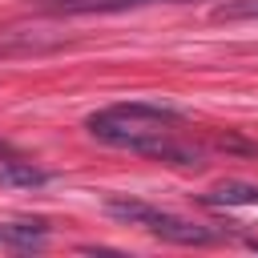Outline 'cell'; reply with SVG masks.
<instances>
[{
  "instance_id": "6da1fadb",
  "label": "cell",
  "mask_w": 258,
  "mask_h": 258,
  "mask_svg": "<svg viewBox=\"0 0 258 258\" xmlns=\"http://www.w3.org/2000/svg\"><path fill=\"white\" fill-rule=\"evenodd\" d=\"M181 125H185V113L165 101H117L85 117L89 137L101 145L129 149V153H141V157H153L177 169H202L206 149L185 141L177 133Z\"/></svg>"
},
{
  "instance_id": "7a4b0ae2",
  "label": "cell",
  "mask_w": 258,
  "mask_h": 258,
  "mask_svg": "<svg viewBox=\"0 0 258 258\" xmlns=\"http://www.w3.org/2000/svg\"><path fill=\"white\" fill-rule=\"evenodd\" d=\"M105 214L125 222V226H137V230H145V234H153L161 242H173V246H214V242L226 238L222 230L198 226V222H189L181 214L157 210V206H149L141 198H125V194H109L105 198Z\"/></svg>"
},
{
  "instance_id": "3957f363",
  "label": "cell",
  "mask_w": 258,
  "mask_h": 258,
  "mask_svg": "<svg viewBox=\"0 0 258 258\" xmlns=\"http://www.w3.org/2000/svg\"><path fill=\"white\" fill-rule=\"evenodd\" d=\"M149 4H185V0H44L40 12L48 16H109V12H133Z\"/></svg>"
},
{
  "instance_id": "277c9868",
  "label": "cell",
  "mask_w": 258,
  "mask_h": 258,
  "mask_svg": "<svg viewBox=\"0 0 258 258\" xmlns=\"http://www.w3.org/2000/svg\"><path fill=\"white\" fill-rule=\"evenodd\" d=\"M48 181H52L48 169L32 165L28 157H20L12 145L0 141V185H8V189H40V185H48Z\"/></svg>"
},
{
  "instance_id": "5b68a950",
  "label": "cell",
  "mask_w": 258,
  "mask_h": 258,
  "mask_svg": "<svg viewBox=\"0 0 258 258\" xmlns=\"http://www.w3.org/2000/svg\"><path fill=\"white\" fill-rule=\"evenodd\" d=\"M0 246L8 250H44L48 226L44 222H0Z\"/></svg>"
},
{
  "instance_id": "8992f818",
  "label": "cell",
  "mask_w": 258,
  "mask_h": 258,
  "mask_svg": "<svg viewBox=\"0 0 258 258\" xmlns=\"http://www.w3.org/2000/svg\"><path fill=\"white\" fill-rule=\"evenodd\" d=\"M202 206H258V185H250V181H218L210 194H202Z\"/></svg>"
},
{
  "instance_id": "52a82bcc",
  "label": "cell",
  "mask_w": 258,
  "mask_h": 258,
  "mask_svg": "<svg viewBox=\"0 0 258 258\" xmlns=\"http://www.w3.org/2000/svg\"><path fill=\"white\" fill-rule=\"evenodd\" d=\"M218 20H258V0H226L214 8Z\"/></svg>"
},
{
  "instance_id": "ba28073f",
  "label": "cell",
  "mask_w": 258,
  "mask_h": 258,
  "mask_svg": "<svg viewBox=\"0 0 258 258\" xmlns=\"http://www.w3.org/2000/svg\"><path fill=\"white\" fill-rule=\"evenodd\" d=\"M214 145H218V149H226V153L258 157V145H254V141H246V137H238V133H222V137H214Z\"/></svg>"
}]
</instances>
